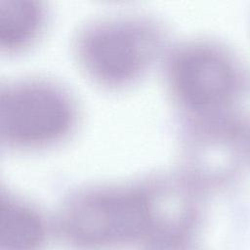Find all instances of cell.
Segmentation results:
<instances>
[{"label":"cell","mask_w":250,"mask_h":250,"mask_svg":"<svg viewBox=\"0 0 250 250\" xmlns=\"http://www.w3.org/2000/svg\"><path fill=\"white\" fill-rule=\"evenodd\" d=\"M44 238V227L38 213L28 204L2 194L0 245L2 250H36Z\"/></svg>","instance_id":"obj_6"},{"label":"cell","mask_w":250,"mask_h":250,"mask_svg":"<svg viewBox=\"0 0 250 250\" xmlns=\"http://www.w3.org/2000/svg\"><path fill=\"white\" fill-rule=\"evenodd\" d=\"M62 220L75 239L94 243L129 239L161 226L151 179L81 190L65 203Z\"/></svg>","instance_id":"obj_2"},{"label":"cell","mask_w":250,"mask_h":250,"mask_svg":"<svg viewBox=\"0 0 250 250\" xmlns=\"http://www.w3.org/2000/svg\"><path fill=\"white\" fill-rule=\"evenodd\" d=\"M45 10L35 0H0V47L16 53L30 46L43 30Z\"/></svg>","instance_id":"obj_5"},{"label":"cell","mask_w":250,"mask_h":250,"mask_svg":"<svg viewBox=\"0 0 250 250\" xmlns=\"http://www.w3.org/2000/svg\"><path fill=\"white\" fill-rule=\"evenodd\" d=\"M167 81L176 102L196 118L222 116L240 86L236 62L220 46L191 41L178 47L167 62Z\"/></svg>","instance_id":"obj_4"},{"label":"cell","mask_w":250,"mask_h":250,"mask_svg":"<svg viewBox=\"0 0 250 250\" xmlns=\"http://www.w3.org/2000/svg\"><path fill=\"white\" fill-rule=\"evenodd\" d=\"M76 120L74 104L55 84L37 79L10 83L0 94L2 141L15 148H41L63 140Z\"/></svg>","instance_id":"obj_3"},{"label":"cell","mask_w":250,"mask_h":250,"mask_svg":"<svg viewBox=\"0 0 250 250\" xmlns=\"http://www.w3.org/2000/svg\"><path fill=\"white\" fill-rule=\"evenodd\" d=\"M163 33L152 21L136 16L88 24L76 40V55L87 74L103 86L119 88L139 80L158 57Z\"/></svg>","instance_id":"obj_1"}]
</instances>
